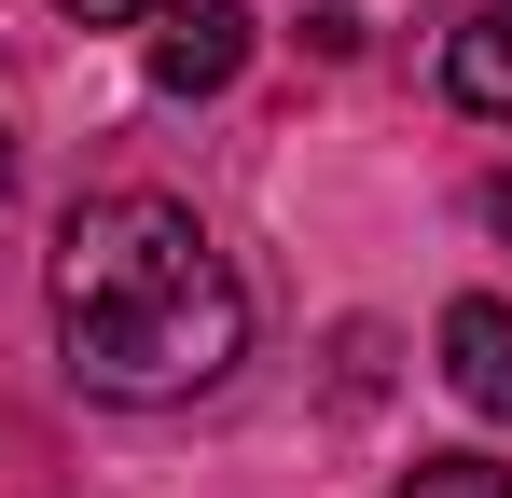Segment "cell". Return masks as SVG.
Here are the masks:
<instances>
[{"label":"cell","instance_id":"1","mask_svg":"<svg viewBox=\"0 0 512 498\" xmlns=\"http://www.w3.org/2000/svg\"><path fill=\"white\" fill-rule=\"evenodd\" d=\"M56 346L97 402H194L250 360V291L180 194H84L56 222Z\"/></svg>","mask_w":512,"mask_h":498},{"label":"cell","instance_id":"2","mask_svg":"<svg viewBox=\"0 0 512 498\" xmlns=\"http://www.w3.org/2000/svg\"><path fill=\"white\" fill-rule=\"evenodd\" d=\"M250 70V14L236 0H194L153 28V97H222V83Z\"/></svg>","mask_w":512,"mask_h":498},{"label":"cell","instance_id":"3","mask_svg":"<svg viewBox=\"0 0 512 498\" xmlns=\"http://www.w3.org/2000/svg\"><path fill=\"white\" fill-rule=\"evenodd\" d=\"M443 388L471 415H512V305L499 291H457L443 305Z\"/></svg>","mask_w":512,"mask_h":498},{"label":"cell","instance_id":"4","mask_svg":"<svg viewBox=\"0 0 512 498\" xmlns=\"http://www.w3.org/2000/svg\"><path fill=\"white\" fill-rule=\"evenodd\" d=\"M443 97L471 125H512V0H485V14L443 28Z\"/></svg>","mask_w":512,"mask_h":498},{"label":"cell","instance_id":"5","mask_svg":"<svg viewBox=\"0 0 512 498\" xmlns=\"http://www.w3.org/2000/svg\"><path fill=\"white\" fill-rule=\"evenodd\" d=\"M388 498H512V471H499V457H416Z\"/></svg>","mask_w":512,"mask_h":498},{"label":"cell","instance_id":"6","mask_svg":"<svg viewBox=\"0 0 512 498\" xmlns=\"http://www.w3.org/2000/svg\"><path fill=\"white\" fill-rule=\"evenodd\" d=\"M70 28H139V14H167V0H56Z\"/></svg>","mask_w":512,"mask_h":498},{"label":"cell","instance_id":"7","mask_svg":"<svg viewBox=\"0 0 512 498\" xmlns=\"http://www.w3.org/2000/svg\"><path fill=\"white\" fill-rule=\"evenodd\" d=\"M485 222H499V236H512V180H485Z\"/></svg>","mask_w":512,"mask_h":498},{"label":"cell","instance_id":"8","mask_svg":"<svg viewBox=\"0 0 512 498\" xmlns=\"http://www.w3.org/2000/svg\"><path fill=\"white\" fill-rule=\"evenodd\" d=\"M0 180H14V139H0Z\"/></svg>","mask_w":512,"mask_h":498}]
</instances>
